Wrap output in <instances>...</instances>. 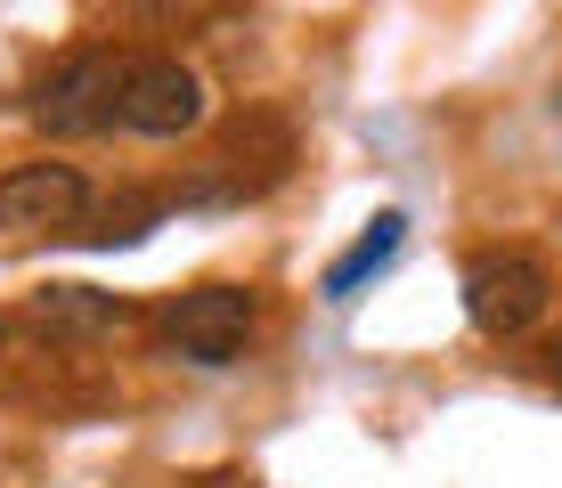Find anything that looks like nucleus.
<instances>
[{"instance_id":"nucleus-8","label":"nucleus","mask_w":562,"mask_h":488,"mask_svg":"<svg viewBox=\"0 0 562 488\" xmlns=\"http://www.w3.org/2000/svg\"><path fill=\"white\" fill-rule=\"evenodd\" d=\"M155 220H164V204H155V195H139V204H114L99 228H82V245H139Z\"/></svg>"},{"instance_id":"nucleus-7","label":"nucleus","mask_w":562,"mask_h":488,"mask_svg":"<svg viewBox=\"0 0 562 488\" xmlns=\"http://www.w3.org/2000/svg\"><path fill=\"white\" fill-rule=\"evenodd\" d=\"M33 318L66 326V334H99V326H123V302H114V293H90V285H42L33 293Z\"/></svg>"},{"instance_id":"nucleus-6","label":"nucleus","mask_w":562,"mask_h":488,"mask_svg":"<svg viewBox=\"0 0 562 488\" xmlns=\"http://www.w3.org/2000/svg\"><path fill=\"white\" fill-rule=\"evenodd\" d=\"M400 245H408V220H400V212H375V220L359 228V245H351V252H342V261L318 277V293H326L335 309H342V302H359V293L400 261Z\"/></svg>"},{"instance_id":"nucleus-5","label":"nucleus","mask_w":562,"mask_h":488,"mask_svg":"<svg viewBox=\"0 0 562 488\" xmlns=\"http://www.w3.org/2000/svg\"><path fill=\"white\" fill-rule=\"evenodd\" d=\"M90 180L74 163H16L0 180V228H82Z\"/></svg>"},{"instance_id":"nucleus-2","label":"nucleus","mask_w":562,"mask_h":488,"mask_svg":"<svg viewBox=\"0 0 562 488\" xmlns=\"http://www.w3.org/2000/svg\"><path fill=\"white\" fill-rule=\"evenodd\" d=\"M547 302H554V277H547L538 252H481V261L464 269V318L490 342L530 334V326L547 318Z\"/></svg>"},{"instance_id":"nucleus-4","label":"nucleus","mask_w":562,"mask_h":488,"mask_svg":"<svg viewBox=\"0 0 562 488\" xmlns=\"http://www.w3.org/2000/svg\"><path fill=\"white\" fill-rule=\"evenodd\" d=\"M245 334H254V293L245 285H196L164 309V342L196 366H228L245 350Z\"/></svg>"},{"instance_id":"nucleus-9","label":"nucleus","mask_w":562,"mask_h":488,"mask_svg":"<svg viewBox=\"0 0 562 488\" xmlns=\"http://www.w3.org/2000/svg\"><path fill=\"white\" fill-rule=\"evenodd\" d=\"M554 359H562V350H554Z\"/></svg>"},{"instance_id":"nucleus-1","label":"nucleus","mask_w":562,"mask_h":488,"mask_svg":"<svg viewBox=\"0 0 562 488\" xmlns=\"http://www.w3.org/2000/svg\"><path fill=\"white\" fill-rule=\"evenodd\" d=\"M114 98H123V57L114 49H74L42 73L33 123H42L49 139H99V130H114Z\"/></svg>"},{"instance_id":"nucleus-3","label":"nucleus","mask_w":562,"mask_h":488,"mask_svg":"<svg viewBox=\"0 0 562 488\" xmlns=\"http://www.w3.org/2000/svg\"><path fill=\"white\" fill-rule=\"evenodd\" d=\"M114 123L139 130V139H180V130L204 123V82L180 66V57H123Z\"/></svg>"}]
</instances>
